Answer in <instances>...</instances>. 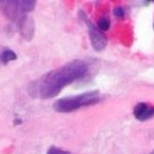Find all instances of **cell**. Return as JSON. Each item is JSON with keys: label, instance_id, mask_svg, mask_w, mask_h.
<instances>
[{"label": "cell", "instance_id": "cell-1", "mask_svg": "<svg viewBox=\"0 0 154 154\" xmlns=\"http://www.w3.org/2000/svg\"><path fill=\"white\" fill-rule=\"evenodd\" d=\"M88 72L89 64L85 60H71L33 81L27 91L32 97L49 100L57 96L64 87L87 76Z\"/></svg>", "mask_w": 154, "mask_h": 154}, {"label": "cell", "instance_id": "cell-2", "mask_svg": "<svg viewBox=\"0 0 154 154\" xmlns=\"http://www.w3.org/2000/svg\"><path fill=\"white\" fill-rule=\"evenodd\" d=\"M100 101H101V96L97 90L88 91V93L76 95V96L64 97V98L57 100L54 103V109L58 113H70L79 108H83V107L96 104Z\"/></svg>", "mask_w": 154, "mask_h": 154}, {"label": "cell", "instance_id": "cell-3", "mask_svg": "<svg viewBox=\"0 0 154 154\" xmlns=\"http://www.w3.org/2000/svg\"><path fill=\"white\" fill-rule=\"evenodd\" d=\"M36 7L35 0H0V11L8 19L19 21Z\"/></svg>", "mask_w": 154, "mask_h": 154}, {"label": "cell", "instance_id": "cell-4", "mask_svg": "<svg viewBox=\"0 0 154 154\" xmlns=\"http://www.w3.org/2000/svg\"><path fill=\"white\" fill-rule=\"evenodd\" d=\"M79 18L85 23V25L88 27V32H89V38H90V42H91V46L96 51L104 50L106 46H107V43H108L107 36L97 27L96 25H94L89 20V18L87 17V14L83 11H79Z\"/></svg>", "mask_w": 154, "mask_h": 154}, {"label": "cell", "instance_id": "cell-5", "mask_svg": "<svg viewBox=\"0 0 154 154\" xmlns=\"http://www.w3.org/2000/svg\"><path fill=\"white\" fill-rule=\"evenodd\" d=\"M18 23V30L20 36L25 40H31L35 35V20L30 16L23 17Z\"/></svg>", "mask_w": 154, "mask_h": 154}, {"label": "cell", "instance_id": "cell-6", "mask_svg": "<svg viewBox=\"0 0 154 154\" xmlns=\"http://www.w3.org/2000/svg\"><path fill=\"white\" fill-rule=\"evenodd\" d=\"M134 116L139 121H147L154 116V107L147 103L140 102L134 107Z\"/></svg>", "mask_w": 154, "mask_h": 154}, {"label": "cell", "instance_id": "cell-7", "mask_svg": "<svg viewBox=\"0 0 154 154\" xmlns=\"http://www.w3.org/2000/svg\"><path fill=\"white\" fill-rule=\"evenodd\" d=\"M17 59V55H16V52L13 51V50H11V49H5L2 52H1V55H0V60L4 63V64H6V63H8V62H12V60H16Z\"/></svg>", "mask_w": 154, "mask_h": 154}, {"label": "cell", "instance_id": "cell-8", "mask_svg": "<svg viewBox=\"0 0 154 154\" xmlns=\"http://www.w3.org/2000/svg\"><path fill=\"white\" fill-rule=\"evenodd\" d=\"M97 27L102 31V32H104V31H107V30H109V27H110V20L108 17H101L98 21H97Z\"/></svg>", "mask_w": 154, "mask_h": 154}, {"label": "cell", "instance_id": "cell-9", "mask_svg": "<svg viewBox=\"0 0 154 154\" xmlns=\"http://www.w3.org/2000/svg\"><path fill=\"white\" fill-rule=\"evenodd\" d=\"M46 154H72V153H70V152H68V151H63V149H60V148H58V147L52 146V147L49 148V151H48Z\"/></svg>", "mask_w": 154, "mask_h": 154}, {"label": "cell", "instance_id": "cell-10", "mask_svg": "<svg viewBox=\"0 0 154 154\" xmlns=\"http://www.w3.org/2000/svg\"><path fill=\"white\" fill-rule=\"evenodd\" d=\"M114 14H115L116 18H125V14H126V11L122 6H117L114 8Z\"/></svg>", "mask_w": 154, "mask_h": 154}, {"label": "cell", "instance_id": "cell-11", "mask_svg": "<svg viewBox=\"0 0 154 154\" xmlns=\"http://www.w3.org/2000/svg\"><path fill=\"white\" fill-rule=\"evenodd\" d=\"M149 154H154V151H152V152H151Z\"/></svg>", "mask_w": 154, "mask_h": 154}]
</instances>
